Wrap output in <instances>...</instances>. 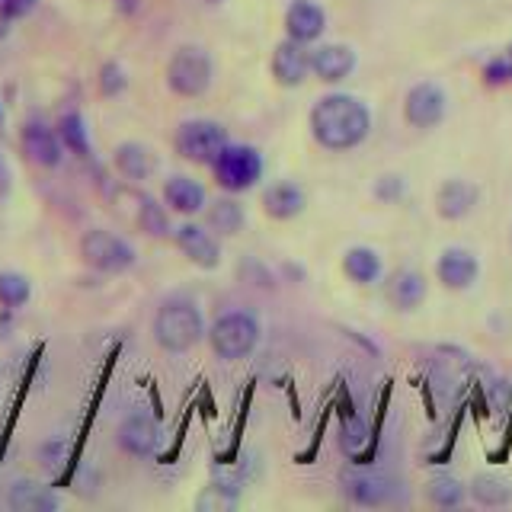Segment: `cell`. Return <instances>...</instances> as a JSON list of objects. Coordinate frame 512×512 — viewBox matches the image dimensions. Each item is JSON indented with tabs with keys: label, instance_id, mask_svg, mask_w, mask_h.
Listing matches in <instances>:
<instances>
[{
	"label": "cell",
	"instance_id": "obj_1",
	"mask_svg": "<svg viewBox=\"0 0 512 512\" xmlns=\"http://www.w3.org/2000/svg\"><path fill=\"white\" fill-rule=\"evenodd\" d=\"M372 132V112L349 93H330L311 109V135L327 151H352Z\"/></svg>",
	"mask_w": 512,
	"mask_h": 512
},
{
	"label": "cell",
	"instance_id": "obj_2",
	"mask_svg": "<svg viewBox=\"0 0 512 512\" xmlns=\"http://www.w3.org/2000/svg\"><path fill=\"white\" fill-rule=\"evenodd\" d=\"M151 333L160 349L180 356V352H189L192 346H199L208 330H205L202 311L196 304L186 298H170L157 308Z\"/></svg>",
	"mask_w": 512,
	"mask_h": 512
},
{
	"label": "cell",
	"instance_id": "obj_3",
	"mask_svg": "<svg viewBox=\"0 0 512 512\" xmlns=\"http://www.w3.org/2000/svg\"><path fill=\"white\" fill-rule=\"evenodd\" d=\"M208 346L218 359L224 362H237V359H247L250 352L260 346V320L247 311H231V314H221L212 327H208Z\"/></svg>",
	"mask_w": 512,
	"mask_h": 512
},
{
	"label": "cell",
	"instance_id": "obj_4",
	"mask_svg": "<svg viewBox=\"0 0 512 512\" xmlns=\"http://www.w3.org/2000/svg\"><path fill=\"white\" fill-rule=\"evenodd\" d=\"M80 260L90 269L103 272V276H122L135 266V247L125 237L112 234L106 228H90L80 237Z\"/></svg>",
	"mask_w": 512,
	"mask_h": 512
},
{
	"label": "cell",
	"instance_id": "obj_5",
	"mask_svg": "<svg viewBox=\"0 0 512 512\" xmlns=\"http://www.w3.org/2000/svg\"><path fill=\"white\" fill-rule=\"evenodd\" d=\"M173 144H176V154H180L183 160H189V164L212 167L218 160V154L231 144V138L212 119H189L176 128Z\"/></svg>",
	"mask_w": 512,
	"mask_h": 512
},
{
	"label": "cell",
	"instance_id": "obj_6",
	"mask_svg": "<svg viewBox=\"0 0 512 512\" xmlns=\"http://www.w3.org/2000/svg\"><path fill=\"white\" fill-rule=\"evenodd\" d=\"M212 58H208L205 48L199 45H183L176 48L170 64H167V87L176 96H202L208 87H212Z\"/></svg>",
	"mask_w": 512,
	"mask_h": 512
},
{
	"label": "cell",
	"instance_id": "obj_7",
	"mask_svg": "<svg viewBox=\"0 0 512 512\" xmlns=\"http://www.w3.org/2000/svg\"><path fill=\"white\" fill-rule=\"evenodd\" d=\"M212 173L224 192H247L263 176V154L250 144H228L212 164Z\"/></svg>",
	"mask_w": 512,
	"mask_h": 512
},
{
	"label": "cell",
	"instance_id": "obj_8",
	"mask_svg": "<svg viewBox=\"0 0 512 512\" xmlns=\"http://www.w3.org/2000/svg\"><path fill=\"white\" fill-rule=\"evenodd\" d=\"M173 244L192 266L199 269H218L221 266V244L212 234V228H202L196 221H186L173 231Z\"/></svg>",
	"mask_w": 512,
	"mask_h": 512
},
{
	"label": "cell",
	"instance_id": "obj_9",
	"mask_svg": "<svg viewBox=\"0 0 512 512\" xmlns=\"http://www.w3.org/2000/svg\"><path fill=\"white\" fill-rule=\"evenodd\" d=\"M448 112V96L439 84H416L404 100V119L413 128H436Z\"/></svg>",
	"mask_w": 512,
	"mask_h": 512
},
{
	"label": "cell",
	"instance_id": "obj_10",
	"mask_svg": "<svg viewBox=\"0 0 512 512\" xmlns=\"http://www.w3.org/2000/svg\"><path fill=\"white\" fill-rule=\"evenodd\" d=\"M20 144H23V154L36 167H42V170L61 167L64 151H68V148H64L61 135H58V128L45 125V122H26L23 135H20Z\"/></svg>",
	"mask_w": 512,
	"mask_h": 512
},
{
	"label": "cell",
	"instance_id": "obj_11",
	"mask_svg": "<svg viewBox=\"0 0 512 512\" xmlns=\"http://www.w3.org/2000/svg\"><path fill=\"white\" fill-rule=\"evenodd\" d=\"M480 276V260L464 247H448L436 260V279L448 292H468Z\"/></svg>",
	"mask_w": 512,
	"mask_h": 512
},
{
	"label": "cell",
	"instance_id": "obj_12",
	"mask_svg": "<svg viewBox=\"0 0 512 512\" xmlns=\"http://www.w3.org/2000/svg\"><path fill=\"white\" fill-rule=\"evenodd\" d=\"M480 202V189L471 180H461L452 176L436 189V215L445 221H461L468 218Z\"/></svg>",
	"mask_w": 512,
	"mask_h": 512
},
{
	"label": "cell",
	"instance_id": "obj_13",
	"mask_svg": "<svg viewBox=\"0 0 512 512\" xmlns=\"http://www.w3.org/2000/svg\"><path fill=\"white\" fill-rule=\"evenodd\" d=\"M311 74V52L295 39H282L272 52V77L282 87H301Z\"/></svg>",
	"mask_w": 512,
	"mask_h": 512
},
{
	"label": "cell",
	"instance_id": "obj_14",
	"mask_svg": "<svg viewBox=\"0 0 512 512\" xmlns=\"http://www.w3.org/2000/svg\"><path fill=\"white\" fill-rule=\"evenodd\" d=\"M352 71H356V52L349 45L330 42L317 45L311 52V74L324 80V84H340Z\"/></svg>",
	"mask_w": 512,
	"mask_h": 512
},
{
	"label": "cell",
	"instance_id": "obj_15",
	"mask_svg": "<svg viewBox=\"0 0 512 512\" xmlns=\"http://www.w3.org/2000/svg\"><path fill=\"white\" fill-rule=\"evenodd\" d=\"M324 29H327V13H324V7H317L314 0H295V4L285 10L288 39L308 45L324 36Z\"/></svg>",
	"mask_w": 512,
	"mask_h": 512
},
{
	"label": "cell",
	"instance_id": "obj_16",
	"mask_svg": "<svg viewBox=\"0 0 512 512\" xmlns=\"http://www.w3.org/2000/svg\"><path fill=\"white\" fill-rule=\"evenodd\" d=\"M343 490L359 506H384L394 493V480L375 471H356L343 477Z\"/></svg>",
	"mask_w": 512,
	"mask_h": 512
},
{
	"label": "cell",
	"instance_id": "obj_17",
	"mask_svg": "<svg viewBox=\"0 0 512 512\" xmlns=\"http://www.w3.org/2000/svg\"><path fill=\"white\" fill-rule=\"evenodd\" d=\"M112 167L125 176L128 183H144L151 180L157 170V157L151 148H144L141 141H122L116 151H112Z\"/></svg>",
	"mask_w": 512,
	"mask_h": 512
},
{
	"label": "cell",
	"instance_id": "obj_18",
	"mask_svg": "<svg viewBox=\"0 0 512 512\" xmlns=\"http://www.w3.org/2000/svg\"><path fill=\"white\" fill-rule=\"evenodd\" d=\"M119 445H122V452L135 458H151L160 445V426L151 416H128L119 426Z\"/></svg>",
	"mask_w": 512,
	"mask_h": 512
},
{
	"label": "cell",
	"instance_id": "obj_19",
	"mask_svg": "<svg viewBox=\"0 0 512 512\" xmlns=\"http://www.w3.org/2000/svg\"><path fill=\"white\" fill-rule=\"evenodd\" d=\"M384 295H388L391 308L416 311L426 301V276L416 269H397L388 279V285H384Z\"/></svg>",
	"mask_w": 512,
	"mask_h": 512
},
{
	"label": "cell",
	"instance_id": "obj_20",
	"mask_svg": "<svg viewBox=\"0 0 512 512\" xmlns=\"http://www.w3.org/2000/svg\"><path fill=\"white\" fill-rule=\"evenodd\" d=\"M164 205L176 215L192 218V215L205 212L208 199H205L202 183L189 180V176H170V180L164 183Z\"/></svg>",
	"mask_w": 512,
	"mask_h": 512
},
{
	"label": "cell",
	"instance_id": "obj_21",
	"mask_svg": "<svg viewBox=\"0 0 512 512\" xmlns=\"http://www.w3.org/2000/svg\"><path fill=\"white\" fill-rule=\"evenodd\" d=\"M304 205H308V196H304V189L295 183H272L263 192V212L276 221L298 218L304 212Z\"/></svg>",
	"mask_w": 512,
	"mask_h": 512
},
{
	"label": "cell",
	"instance_id": "obj_22",
	"mask_svg": "<svg viewBox=\"0 0 512 512\" xmlns=\"http://www.w3.org/2000/svg\"><path fill=\"white\" fill-rule=\"evenodd\" d=\"M343 272L356 285H375L384 272V263L372 247H349L343 253Z\"/></svg>",
	"mask_w": 512,
	"mask_h": 512
},
{
	"label": "cell",
	"instance_id": "obj_23",
	"mask_svg": "<svg viewBox=\"0 0 512 512\" xmlns=\"http://www.w3.org/2000/svg\"><path fill=\"white\" fill-rule=\"evenodd\" d=\"M135 228L148 237H170V215L157 199L135 192Z\"/></svg>",
	"mask_w": 512,
	"mask_h": 512
},
{
	"label": "cell",
	"instance_id": "obj_24",
	"mask_svg": "<svg viewBox=\"0 0 512 512\" xmlns=\"http://www.w3.org/2000/svg\"><path fill=\"white\" fill-rule=\"evenodd\" d=\"M205 224L215 234L234 237L240 228H244V208H240L237 199H218L205 205Z\"/></svg>",
	"mask_w": 512,
	"mask_h": 512
},
{
	"label": "cell",
	"instance_id": "obj_25",
	"mask_svg": "<svg viewBox=\"0 0 512 512\" xmlns=\"http://www.w3.org/2000/svg\"><path fill=\"white\" fill-rule=\"evenodd\" d=\"M10 506L23 509V512H48V509H58L61 500L48 487L20 480V484H13V490H10Z\"/></svg>",
	"mask_w": 512,
	"mask_h": 512
},
{
	"label": "cell",
	"instance_id": "obj_26",
	"mask_svg": "<svg viewBox=\"0 0 512 512\" xmlns=\"http://www.w3.org/2000/svg\"><path fill=\"white\" fill-rule=\"evenodd\" d=\"M464 496H468V487L452 474H436L426 480V500L439 509H458L464 503Z\"/></svg>",
	"mask_w": 512,
	"mask_h": 512
},
{
	"label": "cell",
	"instance_id": "obj_27",
	"mask_svg": "<svg viewBox=\"0 0 512 512\" xmlns=\"http://www.w3.org/2000/svg\"><path fill=\"white\" fill-rule=\"evenodd\" d=\"M468 490L474 496V503L487 506V509H500V506L512 503V487L496 474H477Z\"/></svg>",
	"mask_w": 512,
	"mask_h": 512
},
{
	"label": "cell",
	"instance_id": "obj_28",
	"mask_svg": "<svg viewBox=\"0 0 512 512\" xmlns=\"http://www.w3.org/2000/svg\"><path fill=\"white\" fill-rule=\"evenodd\" d=\"M32 298V285L23 272H0V308H23Z\"/></svg>",
	"mask_w": 512,
	"mask_h": 512
},
{
	"label": "cell",
	"instance_id": "obj_29",
	"mask_svg": "<svg viewBox=\"0 0 512 512\" xmlns=\"http://www.w3.org/2000/svg\"><path fill=\"white\" fill-rule=\"evenodd\" d=\"M237 503H240V496L228 484H208L196 496L199 512H231V509H237Z\"/></svg>",
	"mask_w": 512,
	"mask_h": 512
},
{
	"label": "cell",
	"instance_id": "obj_30",
	"mask_svg": "<svg viewBox=\"0 0 512 512\" xmlns=\"http://www.w3.org/2000/svg\"><path fill=\"white\" fill-rule=\"evenodd\" d=\"M58 135L64 141V148L87 157L90 154V141H87V128H84V119L77 116V112H68L61 122H58Z\"/></svg>",
	"mask_w": 512,
	"mask_h": 512
},
{
	"label": "cell",
	"instance_id": "obj_31",
	"mask_svg": "<svg viewBox=\"0 0 512 512\" xmlns=\"http://www.w3.org/2000/svg\"><path fill=\"white\" fill-rule=\"evenodd\" d=\"M407 192V183H404V176H397V173H388V176H381V180L375 183V196L381 202H397L400 196Z\"/></svg>",
	"mask_w": 512,
	"mask_h": 512
},
{
	"label": "cell",
	"instance_id": "obj_32",
	"mask_svg": "<svg viewBox=\"0 0 512 512\" xmlns=\"http://www.w3.org/2000/svg\"><path fill=\"white\" fill-rule=\"evenodd\" d=\"M487 84H506V80H512V58H496L487 64Z\"/></svg>",
	"mask_w": 512,
	"mask_h": 512
},
{
	"label": "cell",
	"instance_id": "obj_33",
	"mask_svg": "<svg viewBox=\"0 0 512 512\" xmlns=\"http://www.w3.org/2000/svg\"><path fill=\"white\" fill-rule=\"evenodd\" d=\"M125 87V77H122V68L119 64H106L103 68V93H119Z\"/></svg>",
	"mask_w": 512,
	"mask_h": 512
},
{
	"label": "cell",
	"instance_id": "obj_34",
	"mask_svg": "<svg viewBox=\"0 0 512 512\" xmlns=\"http://www.w3.org/2000/svg\"><path fill=\"white\" fill-rule=\"evenodd\" d=\"M7 180V164H4V157H0V183Z\"/></svg>",
	"mask_w": 512,
	"mask_h": 512
},
{
	"label": "cell",
	"instance_id": "obj_35",
	"mask_svg": "<svg viewBox=\"0 0 512 512\" xmlns=\"http://www.w3.org/2000/svg\"><path fill=\"white\" fill-rule=\"evenodd\" d=\"M509 58H512V52H509Z\"/></svg>",
	"mask_w": 512,
	"mask_h": 512
},
{
	"label": "cell",
	"instance_id": "obj_36",
	"mask_svg": "<svg viewBox=\"0 0 512 512\" xmlns=\"http://www.w3.org/2000/svg\"><path fill=\"white\" fill-rule=\"evenodd\" d=\"M509 240H512V234H509Z\"/></svg>",
	"mask_w": 512,
	"mask_h": 512
}]
</instances>
